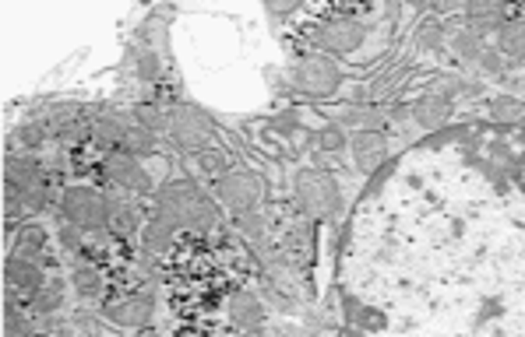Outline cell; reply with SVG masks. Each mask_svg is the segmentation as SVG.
<instances>
[{"mask_svg": "<svg viewBox=\"0 0 525 337\" xmlns=\"http://www.w3.org/2000/svg\"><path fill=\"white\" fill-rule=\"evenodd\" d=\"M159 218H166L169 225L209 229L216 225V207L194 183H169L159 194Z\"/></svg>", "mask_w": 525, "mask_h": 337, "instance_id": "obj_1", "label": "cell"}, {"mask_svg": "<svg viewBox=\"0 0 525 337\" xmlns=\"http://www.w3.org/2000/svg\"><path fill=\"white\" fill-rule=\"evenodd\" d=\"M61 211H64V218L71 225H78L81 232H99V229L110 225L113 204L106 201L99 190H92V187H68L64 190V201H61Z\"/></svg>", "mask_w": 525, "mask_h": 337, "instance_id": "obj_2", "label": "cell"}, {"mask_svg": "<svg viewBox=\"0 0 525 337\" xmlns=\"http://www.w3.org/2000/svg\"><path fill=\"white\" fill-rule=\"evenodd\" d=\"M310 39L314 46H321L324 53H335V57H346V53H357L367 39V28L357 21V18H346V14H332L324 21H317L310 28Z\"/></svg>", "mask_w": 525, "mask_h": 337, "instance_id": "obj_3", "label": "cell"}, {"mask_svg": "<svg viewBox=\"0 0 525 337\" xmlns=\"http://www.w3.org/2000/svg\"><path fill=\"white\" fill-rule=\"evenodd\" d=\"M297 197H300V207L310 218H328L339 207V183L324 169H300Z\"/></svg>", "mask_w": 525, "mask_h": 337, "instance_id": "obj_4", "label": "cell"}, {"mask_svg": "<svg viewBox=\"0 0 525 337\" xmlns=\"http://www.w3.org/2000/svg\"><path fill=\"white\" fill-rule=\"evenodd\" d=\"M216 197L223 207L236 211V214H247V211H258V201H261V183L254 173H243V169H233L226 173L216 187Z\"/></svg>", "mask_w": 525, "mask_h": 337, "instance_id": "obj_5", "label": "cell"}, {"mask_svg": "<svg viewBox=\"0 0 525 337\" xmlns=\"http://www.w3.org/2000/svg\"><path fill=\"white\" fill-rule=\"evenodd\" d=\"M169 137H173L180 148H187V151H205V144L212 140V124H209V116H205L201 109H194V106H176V109L169 113Z\"/></svg>", "mask_w": 525, "mask_h": 337, "instance_id": "obj_6", "label": "cell"}, {"mask_svg": "<svg viewBox=\"0 0 525 337\" xmlns=\"http://www.w3.org/2000/svg\"><path fill=\"white\" fill-rule=\"evenodd\" d=\"M293 77H297V84H300L303 92H310L317 99H324V95H332L339 88V68H335V60L332 57H321V53L300 57Z\"/></svg>", "mask_w": 525, "mask_h": 337, "instance_id": "obj_7", "label": "cell"}, {"mask_svg": "<svg viewBox=\"0 0 525 337\" xmlns=\"http://www.w3.org/2000/svg\"><path fill=\"white\" fill-rule=\"evenodd\" d=\"M103 169H106V176H110L117 187H124V190L145 194V190L152 187L149 176H145V169L138 165V158H135L131 151H110L106 162H103Z\"/></svg>", "mask_w": 525, "mask_h": 337, "instance_id": "obj_8", "label": "cell"}, {"mask_svg": "<svg viewBox=\"0 0 525 337\" xmlns=\"http://www.w3.org/2000/svg\"><path fill=\"white\" fill-rule=\"evenodd\" d=\"M4 274H7V295H25V299H32L43 285H46V277H43V270L36 268L29 257H11L7 261V268H4Z\"/></svg>", "mask_w": 525, "mask_h": 337, "instance_id": "obj_9", "label": "cell"}, {"mask_svg": "<svg viewBox=\"0 0 525 337\" xmlns=\"http://www.w3.org/2000/svg\"><path fill=\"white\" fill-rule=\"evenodd\" d=\"M349 148H353V158H357V165L364 173H374V169H381L388 162V140L377 131H357L353 140H349Z\"/></svg>", "mask_w": 525, "mask_h": 337, "instance_id": "obj_10", "label": "cell"}, {"mask_svg": "<svg viewBox=\"0 0 525 337\" xmlns=\"http://www.w3.org/2000/svg\"><path fill=\"white\" fill-rule=\"evenodd\" d=\"M152 313H155V306H152L149 295H127V299H120V302H113L110 309H106V317L117 324V327H145L152 320Z\"/></svg>", "mask_w": 525, "mask_h": 337, "instance_id": "obj_11", "label": "cell"}, {"mask_svg": "<svg viewBox=\"0 0 525 337\" xmlns=\"http://www.w3.org/2000/svg\"><path fill=\"white\" fill-rule=\"evenodd\" d=\"M229 320H233L236 327H254V324L261 320V306H258V299L247 295V292H236V295L229 299Z\"/></svg>", "mask_w": 525, "mask_h": 337, "instance_id": "obj_12", "label": "cell"}, {"mask_svg": "<svg viewBox=\"0 0 525 337\" xmlns=\"http://www.w3.org/2000/svg\"><path fill=\"white\" fill-rule=\"evenodd\" d=\"M92 140L103 144V148H124L127 140V127L117 120V116H99L95 127H92Z\"/></svg>", "mask_w": 525, "mask_h": 337, "instance_id": "obj_13", "label": "cell"}, {"mask_svg": "<svg viewBox=\"0 0 525 337\" xmlns=\"http://www.w3.org/2000/svg\"><path fill=\"white\" fill-rule=\"evenodd\" d=\"M110 204H113V211H110V229H113L117 236H135V229H138L135 207H131V204H120V201H110Z\"/></svg>", "mask_w": 525, "mask_h": 337, "instance_id": "obj_14", "label": "cell"}, {"mask_svg": "<svg viewBox=\"0 0 525 337\" xmlns=\"http://www.w3.org/2000/svg\"><path fill=\"white\" fill-rule=\"evenodd\" d=\"M416 120L423 127H441L448 120V102L445 99H423V102H416Z\"/></svg>", "mask_w": 525, "mask_h": 337, "instance_id": "obj_15", "label": "cell"}, {"mask_svg": "<svg viewBox=\"0 0 525 337\" xmlns=\"http://www.w3.org/2000/svg\"><path fill=\"white\" fill-rule=\"evenodd\" d=\"M61 299H64V285L61 281H46L29 302H32V309L36 313H50V309H57L61 306Z\"/></svg>", "mask_w": 525, "mask_h": 337, "instance_id": "obj_16", "label": "cell"}, {"mask_svg": "<svg viewBox=\"0 0 525 337\" xmlns=\"http://www.w3.org/2000/svg\"><path fill=\"white\" fill-rule=\"evenodd\" d=\"M501 50L515 60L525 57V25H501Z\"/></svg>", "mask_w": 525, "mask_h": 337, "instance_id": "obj_17", "label": "cell"}, {"mask_svg": "<svg viewBox=\"0 0 525 337\" xmlns=\"http://www.w3.org/2000/svg\"><path fill=\"white\" fill-rule=\"evenodd\" d=\"M198 169L205 173V176H219L223 180L226 169H229V155L226 151H198Z\"/></svg>", "mask_w": 525, "mask_h": 337, "instance_id": "obj_18", "label": "cell"}, {"mask_svg": "<svg viewBox=\"0 0 525 337\" xmlns=\"http://www.w3.org/2000/svg\"><path fill=\"white\" fill-rule=\"evenodd\" d=\"M75 288L81 292V295L95 299V295L103 292V277H99V270L88 268V264H81V268H75Z\"/></svg>", "mask_w": 525, "mask_h": 337, "instance_id": "obj_19", "label": "cell"}, {"mask_svg": "<svg viewBox=\"0 0 525 337\" xmlns=\"http://www.w3.org/2000/svg\"><path fill=\"white\" fill-rule=\"evenodd\" d=\"M138 113V124L145 127V131H152V134H159V131H169V113H162L159 106H138L135 109Z\"/></svg>", "mask_w": 525, "mask_h": 337, "instance_id": "obj_20", "label": "cell"}, {"mask_svg": "<svg viewBox=\"0 0 525 337\" xmlns=\"http://www.w3.org/2000/svg\"><path fill=\"white\" fill-rule=\"evenodd\" d=\"M490 109H494V116H497L501 124H522L525 120V106L522 102H515V99H494Z\"/></svg>", "mask_w": 525, "mask_h": 337, "instance_id": "obj_21", "label": "cell"}, {"mask_svg": "<svg viewBox=\"0 0 525 337\" xmlns=\"http://www.w3.org/2000/svg\"><path fill=\"white\" fill-rule=\"evenodd\" d=\"M43 246H46V232H43L39 225H29V229L21 232L18 253H21V257H36V253H43Z\"/></svg>", "mask_w": 525, "mask_h": 337, "instance_id": "obj_22", "label": "cell"}, {"mask_svg": "<svg viewBox=\"0 0 525 337\" xmlns=\"http://www.w3.org/2000/svg\"><path fill=\"white\" fill-rule=\"evenodd\" d=\"M152 148H155V134H152V131H145V127H135V131H127L124 151H131V155H149Z\"/></svg>", "mask_w": 525, "mask_h": 337, "instance_id": "obj_23", "label": "cell"}, {"mask_svg": "<svg viewBox=\"0 0 525 337\" xmlns=\"http://www.w3.org/2000/svg\"><path fill=\"white\" fill-rule=\"evenodd\" d=\"M236 225H240V232H243L247 239H254V243H261V239H265V218H261L258 211L236 214Z\"/></svg>", "mask_w": 525, "mask_h": 337, "instance_id": "obj_24", "label": "cell"}, {"mask_svg": "<svg viewBox=\"0 0 525 337\" xmlns=\"http://www.w3.org/2000/svg\"><path fill=\"white\" fill-rule=\"evenodd\" d=\"M317 148H321V151H342V148H346L342 127H324V131L317 134Z\"/></svg>", "mask_w": 525, "mask_h": 337, "instance_id": "obj_25", "label": "cell"}, {"mask_svg": "<svg viewBox=\"0 0 525 337\" xmlns=\"http://www.w3.org/2000/svg\"><path fill=\"white\" fill-rule=\"evenodd\" d=\"M81 236H85V232H81V229H78V225H68V229H64V232H61V243H64V246H68V250H75L78 243H81Z\"/></svg>", "mask_w": 525, "mask_h": 337, "instance_id": "obj_26", "label": "cell"}, {"mask_svg": "<svg viewBox=\"0 0 525 337\" xmlns=\"http://www.w3.org/2000/svg\"><path fill=\"white\" fill-rule=\"evenodd\" d=\"M138 70H142V74H145V77H152V74H155V60H152L149 53H145V57H142V60H138Z\"/></svg>", "mask_w": 525, "mask_h": 337, "instance_id": "obj_27", "label": "cell"}, {"mask_svg": "<svg viewBox=\"0 0 525 337\" xmlns=\"http://www.w3.org/2000/svg\"><path fill=\"white\" fill-rule=\"evenodd\" d=\"M243 337H254V334H243Z\"/></svg>", "mask_w": 525, "mask_h": 337, "instance_id": "obj_28", "label": "cell"}]
</instances>
